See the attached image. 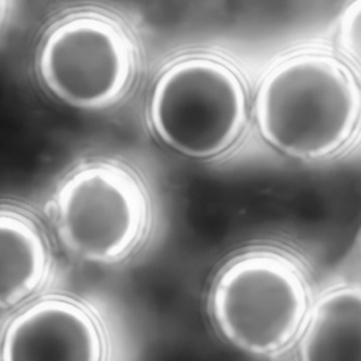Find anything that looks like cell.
<instances>
[{"mask_svg": "<svg viewBox=\"0 0 361 361\" xmlns=\"http://www.w3.org/2000/svg\"><path fill=\"white\" fill-rule=\"evenodd\" d=\"M209 306L228 344L252 355H269L300 333L309 313L307 285L288 257L250 251L217 274Z\"/></svg>", "mask_w": 361, "mask_h": 361, "instance_id": "7a4b0ae2", "label": "cell"}, {"mask_svg": "<svg viewBox=\"0 0 361 361\" xmlns=\"http://www.w3.org/2000/svg\"><path fill=\"white\" fill-rule=\"evenodd\" d=\"M254 117L259 135L274 149L295 159H323L355 134L361 90L338 58L317 51L298 52L262 76Z\"/></svg>", "mask_w": 361, "mask_h": 361, "instance_id": "6da1fadb", "label": "cell"}, {"mask_svg": "<svg viewBox=\"0 0 361 361\" xmlns=\"http://www.w3.org/2000/svg\"><path fill=\"white\" fill-rule=\"evenodd\" d=\"M360 258H361V235H360Z\"/></svg>", "mask_w": 361, "mask_h": 361, "instance_id": "8fae6325", "label": "cell"}, {"mask_svg": "<svg viewBox=\"0 0 361 361\" xmlns=\"http://www.w3.org/2000/svg\"><path fill=\"white\" fill-rule=\"evenodd\" d=\"M38 75L44 86L65 104L103 110L128 90L135 56L123 27L111 17L83 11L55 23L38 51Z\"/></svg>", "mask_w": 361, "mask_h": 361, "instance_id": "5b68a950", "label": "cell"}, {"mask_svg": "<svg viewBox=\"0 0 361 361\" xmlns=\"http://www.w3.org/2000/svg\"><path fill=\"white\" fill-rule=\"evenodd\" d=\"M337 32L341 54L361 76V1H354L344 10Z\"/></svg>", "mask_w": 361, "mask_h": 361, "instance_id": "9c48e42d", "label": "cell"}, {"mask_svg": "<svg viewBox=\"0 0 361 361\" xmlns=\"http://www.w3.org/2000/svg\"><path fill=\"white\" fill-rule=\"evenodd\" d=\"M6 7H7V4L4 3V1H0V25H1V23H3V20H4V17H6Z\"/></svg>", "mask_w": 361, "mask_h": 361, "instance_id": "30bf717a", "label": "cell"}, {"mask_svg": "<svg viewBox=\"0 0 361 361\" xmlns=\"http://www.w3.org/2000/svg\"><path fill=\"white\" fill-rule=\"evenodd\" d=\"M109 360V334L99 314L68 295L24 305L0 333V361Z\"/></svg>", "mask_w": 361, "mask_h": 361, "instance_id": "8992f818", "label": "cell"}, {"mask_svg": "<svg viewBox=\"0 0 361 361\" xmlns=\"http://www.w3.org/2000/svg\"><path fill=\"white\" fill-rule=\"evenodd\" d=\"M299 361H361V289L326 292L309 310L299 337Z\"/></svg>", "mask_w": 361, "mask_h": 361, "instance_id": "ba28073f", "label": "cell"}, {"mask_svg": "<svg viewBox=\"0 0 361 361\" xmlns=\"http://www.w3.org/2000/svg\"><path fill=\"white\" fill-rule=\"evenodd\" d=\"M248 114L245 87L227 62L207 55L180 58L157 78L148 104L155 135L195 159L226 152L241 135Z\"/></svg>", "mask_w": 361, "mask_h": 361, "instance_id": "3957f363", "label": "cell"}, {"mask_svg": "<svg viewBox=\"0 0 361 361\" xmlns=\"http://www.w3.org/2000/svg\"><path fill=\"white\" fill-rule=\"evenodd\" d=\"M49 272L51 254L38 226L21 212L0 209V309L25 303Z\"/></svg>", "mask_w": 361, "mask_h": 361, "instance_id": "52a82bcc", "label": "cell"}, {"mask_svg": "<svg viewBox=\"0 0 361 361\" xmlns=\"http://www.w3.org/2000/svg\"><path fill=\"white\" fill-rule=\"evenodd\" d=\"M55 230L63 247L92 264H116L138 245L148 203L137 176L109 161L83 165L59 185Z\"/></svg>", "mask_w": 361, "mask_h": 361, "instance_id": "277c9868", "label": "cell"}]
</instances>
